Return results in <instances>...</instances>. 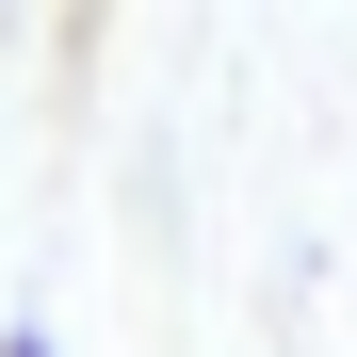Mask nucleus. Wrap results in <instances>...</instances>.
I'll return each mask as SVG.
<instances>
[{
	"mask_svg": "<svg viewBox=\"0 0 357 357\" xmlns=\"http://www.w3.org/2000/svg\"><path fill=\"white\" fill-rule=\"evenodd\" d=\"M0 357H49V341H33V325H17V341H0Z\"/></svg>",
	"mask_w": 357,
	"mask_h": 357,
	"instance_id": "1",
	"label": "nucleus"
}]
</instances>
